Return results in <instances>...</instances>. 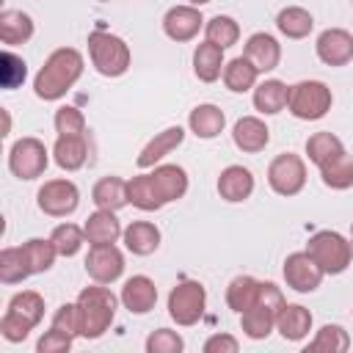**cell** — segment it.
<instances>
[{"label": "cell", "mask_w": 353, "mask_h": 353, "mask_svg": "<svg viewBox=\"0 0 353 353\" xmlns=\"http://www.w3.org/2000/svg\"><path fill=\"white\" fill-rule=\"evenodd\" d=\"M268 185L279 196H298L306 185V163L292 152H281L268 165Z\"/></svg>", "instance_id": "obj_9"}, {"label": "cell", "mask_w": 353, "mask_h": 353, "mask_svg": "<svg viewBox=\"0 0 353 353\" xmlns=\"http://www.w3.org/2000/svg\"><path fill=\"white\" fill-rule=\"evenodd\" d=\"M50 328H58L69 336H80L83 334V325H80V312H77V303H63L55 309L52 314V323Z\"/></svg>", "instance_id": "obj_44"}, {"label": "cell", "mask_w": 353, "mask_h": 353, "mask_svg": "<svg viewBox=\"0 0 353 353\" xmlns=\"http://www.w3.org/2000/svg\"><path fill=\"white\" fill-rule=\"evenodd\" d=\"M350 240H353V223H350Z\"/></svg>", "instance_id": "obj_49"}, {"label": "cell", "mask_w": 353, "mask_h": 353, "mask_svg": "<svg viewBox=\"0 0 353 353\" xmlns=\"http://www.w3.org/2000/svg\"><path fill=\"white\" fill-rule=\"evenodd\" d=\"M72 339H74V336H69V334H63V331H58V328H50V331L36 342V350H39V353H66V350L72 347Z\"/></svg>", "instance_id": "obj_46"}, {"label": "cell", "mask_w": 353, "mask_h": 353, "mask_svg": "<svg viewBox=\"0 0 353 353\" xmlns=\"http://www.w3.org/2000/svg\"><path fill=\"white\" fill-rule=\"evenodd\" d=\"M22 251H25L30 273H47L55 265V256H58L52 240H41V237H33V240L22 243Z\"/></svg>", "instance_id": "obj_38"}, {"label": "cell", "mask_w": 353, "mask_h": 353, "mask_svg": "<svg viewBox=\"0 0 353 353\" xmlns=\"http://www.w3.org/2000/svg\"><path fill=\"white\" fill-rule=\"evenodd\" d=\"M124 245L130 254L135 256H149L157 251L160 245V229L152 223V221H132L127 229H124Z\"/></svg>", "instance_id": "obj_27"}, {"label": "cell", "mask_w": 353, "mask_h": 353, "mask_svg": "<svg viewBox=\"0 0 353 353\" xmlns=\"http://www.w3.org/2000/svg\"><path fill=\"white\" fill-rule=\"evenodd\" d=\"M52 157L63 171H77L85 165L88 157V143L85 135H58L55 146H52Z\"/></svg>", "instance_id": "obj_30"}, {"label": "cell", "mask_w": 353, "mask_h": 353, "mask_svg": "<svg viewBox=\"0 0 353 353\" xmlns=\"http://www.w3.org/2000/svg\"><path fill=\"white\" fill-rule=\"evenodd\" d=\"M218 193L223 201H245L254 193V174L245 165H226L218 176Z\"/></svg>", "instance_id": "obj_21"}, {"label": "cell", "mask_w": 353, "mask_h": 353, "mask_svg": "<svg viewBox=\"0 0 353 353\" xmlns=\"http://www.w3.org/2000/svg\"><path fill=\"white\" fill-rule=\"evenodd\" d=\"M204 33H207V41H212V44H218V47L226 50V47L237 44V39H240V25H237L232 17H226V14H215L212 19H207Z\"/></svg>", "instance_id": "obj_39"}, {"label": "cell", "mask_w": 353, "mask_h": 353, "mask_svg": "<svg viewBox=\"0 0 353 353\" xmlns=\"http://www.w3.org/2000/svg\"><path fill=\"white\" fill-rule=\"evenodd\" d=\"M85 273L99 284H113L124 273V254L110 245H91L85 254Z\"/></svg>", "instance_id": "obj_13"}, {"label": "cell", "mask_w": 353, "mask_h": 353, "mask_svg": "<svg viewBox=\"0 0 353 353\" xmlns=\"http://www.w3.org/2000/svg\"><path fill=\"white\" fill-rule=\"evenodd\" d=\"M50 240H52L58 256H74V254L83 248V243H85V232H83V226H77V223H58V226L52 229Z\"/></svg>", "instance_id": "obj_40"}, {"label": "cell", "mask_w": 353, "mask_h": 353, "mask_svg": "<svg viewBox=\"0 0 353 353\" xmlns=\"http://www.w3.org/2000/svg\"><path fill=\"white\" fill-rule=\"evenodd\" d=\"M83 232H85L88 245H110V243H116L124 234V229H121V223H119V218H116L113 210H97V212H91L85 218V223H83Z\"/></svg>", "instance_id": "obj_19"}, {"label": "cell", "mask_w": 353, "mask_h": 353, "mask_svg": "<svg viewBox=\"0 0 353 353\" xmlns=\"http://www.w3.org/2000/svg\"><path fill=\"white\" fill-rule=\"evenodd\" d=\"M33 36V19L25 11L17 8H6L0 11V41L14 47V44H25Z\"/></svg>", "instance_id": "obj_32"}, {"label": "cell", "mask_w": 353, "mask_h": 353, "mask_svg": "<svg viewBox=\"0 0 353 353\" xmlns=\"http://www.w3.org/2000/svg\"><path fill=\"white\" fill-rule=\"evenodd\" d=\"M36 204L44 215L50 218H66L77 210L80 204V190L72 179H50L39 188L36 193Z\"/></svg>", "instance_id": "obj_11"}, {"label": "cell", "mask_w": 353, "mask_h": 353, "mask_svg": "<svg viewBox=\"0 0 353 353\" xmlns=\"http://www.w3.org/2000/svg\"><path fill=\"white\" fill-rule=\"evenodd\" d=\"M44 317V298L36 290H22L8 301V309L0 320V334L8 342H22Z\"/></svg>", "instance_id": "obj_3"}, {"label": "cell", "mask_w": 353, "mask_h": 353, "mask_svg": "<svg viewBox=\"0 0 353 353\" xmlns=\"http://www.w3.org/2000/svg\"><path fill=\"white\" fill-rule=\"evenodd\" d=\"M204 28V17L196 6H174L163 17V30L171 41H190Z\"/></svg>", "instance_id": "obj_15"}, {"label": "cell", "mask_w": 353, "mask_h": 353, "mask_svg": "<svg viewBox=\"0 0 353 353\" xmlns=\"http://www.w3.org/2000/svg\"><path fill=\"white\" fill-rule=\"evenodd\" d=\"M276 331L287 342H301L312 331V312L301 303H284L279 317H276Z\"/></svg>", "instance_id": "obj_22"}, {"label": "cell", "mask_w": 353, "mask_h": 353, "mask_svg": "<svg viewBox=\"0 0 353 353\" xmlns=\"http://www.w3.org/2000/svg\"><path fill=\"white\" fill-rule=\"evenodd\" d=\"M306 251L312 254V259L323 268V273H345L347 265L353 262V243L334 232V229H323V232H314L306 243Z\"/></svg>", "instance_id": "obj_5"}, {"label": "cell", "mask_w": 353, "mask_h": 353, "mask_svg": "<svg viewBox=\"0 0 353 353\" xmlns=\"http://www.w3.org/2000/svg\"><path fill=\"white\" fill-rule=\"evenodd\" d=\"M243 55L259 69V74L262 72H273L279 66V61H281V44L270 33H254V36H248Z\"/></svg>", "instance_id": "obj_20"}, {"label": "cell", "mask_w": 353, "mask_h": 353, "mask_svg": "<svg viewBox=\"0 0 353 353\" xmlns=\"http://www.w3.org/2000/svg\"><path fill=\"white\" fill-rule=\"evenodd\" d=\"M207 309V290L201 281L185 279L168 292V314L176 325H196Z\"/></svg>", "instance_id": "obj_8"}, {"label": "cell", "mask_w": 353, "mask_h": 353, "mask_svg": "<svg viewBox=\"0 0 353 353\" xmlns=\"http://www.w3.org/2000/svg\"><path fill=\"white\" fill-rule=\"evenodd\" d=\"M30 273L28 268V259H25V251L22 245H8L0 251V281L3 284H19L25 281Z\"/></svg>", "instance_id": "obj_37"}, {"label": "cell", "mask_w": 353, "mask_h": 353, "mask_svg": "<svg viewBox=\"0 0 353 353\" xmlns=\"http://www.w3.org/2000/svg\"><path fill=\"white\" fill-rule=\"evenodd\" d=\"M119 298H121V303H124L127 312H132V314H146V312H152L154 303H157V287H154V281H152L149 276H132V279L124 281Z\"/></svg>", "instance_id": "obj_18"}, {"label": "cell", "mask_w": 353, "mask_h": 353, "mask_svg": "<svg viewBox=\"0 0 353 353\" xmlns=\"http://www.w3.org/2000/svg\"><path fill=\"white\" fill-rule=\"evenodd\" d=\"M232 141L240 152H248V154H256L268 146L270 141V130L268 124L259 119V116H243L234 121L232 127Z\"/></svg>", "instance_id": "obj_16"}, {"label": "cell", "mask_w": 353, "mask_h": 353, "mask_svg": "<svg viewBox=\"0 0 353 353\" xmlns=\"http://www.w3.org/2000/svg\"><path fill=\"white\" fill-rule=\"evenodd\" d=\"M185 342L171 328H157L146 336V353H182Z\"/></svg>", "instance_id": "obj_43"}, {"label": "cell", "mask_w": 353, "mask_h": 353, "mask_svg": "<svg viewBox=\"0 0 353 353\" xmlns=\"http://www.w3.org/2000/svg\"><path fill=\"white\" fill-rule=\"evenodd\" d=\"M83 74V55L74 47H58L50 52L39 74L33 77V91L44 102L61 99Z\"/></svg>", "instance_id": "obj_1"}, {"label": "cell", "mask_w": 353, "mask_h": 353, "mask_svg": "<svg viewBox=\"0 0 353 353\" xmlns=\"http://www.w3.org/2000/svg\"><path fill=\"white\" fill-rule=\"evenodd\" d=\"M149 176H152L154 190L163 204H171L188 193V171L182 165H174V163L154 165V171H149Z\"/></svg>", "instance_id": "obj_17"}, {"label": "cell", "mask_w": 353, "mask_h": 353, "mask_svg": "<svg viewBox=\"0 0 353 353\" xmlns=\"http://www.w3.org/2000/svg\"><path fill=\"white\" fill-rule=\"evenodd\" d=\"M185 141V130L179 124L174 127H165L163 132H157L138 154V168H154V163H160L165 154H171L179 143Z\"/></svg>", "instance_id": "obj_23"}, {"label": "cell", "mask_w": 353, "mask_h": 353, "mask_svg": "<svg viewBox=\"0 0 353 353\" xmlns=\"http://www.w3.org/2000/svg\"><path fill=\"white\" fill-rule=\"evenodd\" d=\"M127 190H130V204L143 210V212H157L160 207H165L154 190V182L149 174H138L127 182Z\"/></svg>", "instance_id": "obj_36"}, {"label": "cell", "mask_w": 353, "mask_h": 353, "mask_svg": "<svg viewBox=\"0 0 353 353\" xmlns=\"http://www.w3.org/2000/svg\"><path fill=\"white\" fill-rule=\"evenodd\" d=\"M281 273H284L287 287L295 290V292H314V290L323 284V276H325L323 268L312 259L309 251H295V254H290V256L284 259Z\"/></svg>", "instance_id": "obj_12"}, {"label": "cell", "mask_w": 353, "mask_h": 353, "mask_svg": "<svg viewBox=\"0 0 353 353\" xmlns=\"http://www.w3.org/2000/svg\"><path fill=\"white\" fill-rule=\"evenodd\" d=\"M331 88L323 80H301L290 85L287 110L301 121H317L331 110Z\"/></svg>", "instance_id": "obj_7"}, {"label": "cell", "mask_w": 353, "mask_h": 353, "mask_svg": "<svg viewBox=\"0 0 353 353\" xmlns=\"http://www.w3.org/2000/svg\"><path fill=\"white\" fill-rule=\"evenodd\" d=\"M320 168V176H323V185L331 188V190H347L353 188V154H347L345 149L331 154Z\"/></svg>", "instance_id": "obj_29"}, {"label": "cell", "mask_w": 353, "mask_h": 353, "mask_svg": "<svg viewBox=\"0 0 353 353\" xmlns=\"http://www.w3.org/2000/svg\"><path fill=\"white\" fill-rule=\"evenodd\" d=\"M74 303H77L80 325H83V334L80 336H85V339H99L110 328V323L116 317V306H119L116 295L105 284H99V281L94 287L80 290V295H77Z\"/></svg>", "instance_id": "obj_2"}, {"label": "cell", "mask_w": 353, "mask_h": 353, "mask_svg": "<svg viewBox=\"0 0 353 353\" xmlns=\"http://www.w3.org/2000/svg\"><path fill=\"white\" fill-rule=\"evenodd\" d=\"M287 99H290V85L270 77V80H262L254 85V108L265 116H273V113H281L287 108Z\"/></svg>", "instance_id": "obj_26"}, {"label": "cell", "mask_w": 353, "mask_h": 353, "mask_svg": "<svg viewBox=\"0 0 353 353\" xmlns=\"http://www.w3.org/2000/svg\"><path fill=\"white\" fill-rule=\"evenodd\" d=\"M350 347V336H347V331L342 328V325H336V323H325L317 334H314V339L306 345V353L312 350V353H345Z\"/></svg>", "instance_id": "obj_35"}, {"label": "cell", "mask_w": 353, "mask_h": 353, "mask_svg": "<svg viewBox=\"0 0 353 353\" xmlns=\"http://www.w3.org/2000/svg\"><path fill=\"white\" fill-rule=\"evenodd\" d=\"M88 55H91L94 69L102 77H121L132 63V52H130L127 41L108 30L88 33Z\"/></svg>", "instance_id": "obj_4"}, {"label": "cell", "mask_w": 353, "mask_h": 353, "mask_svg": "<svg viewBox=\"0 0 353 353\" xmlns=\"http://www.w3.org/2000/svg\"><path fill=\"white\" fill-rule=\"evenodd\" d=\"M188 127H190V132H193L196 138H207V141H210V138H215V135L223 132L226 116H223V110H221L218 105L204 102V105H196V108L190 110Z\"/></svg>", "instance_id": "obj_24"}, {"label": "cell", "mask_w": 353, "mask_h": 353, "mask_svg": "<svg viewBox=\"0 0 353 353\" xmlns=\"http://www.w3.org/2000/svg\"><path fill=\"white\" fill-rule=\"evenodd\" d=\"M188 3H190V6H196V8H199V6H204V3H210V0H188Z\"/></svg>", "instance_id": "obj_48"}, {"label": "cell", "mask_w": 353, "mask_h": 353, "mask_svg": "<svg viewBox=\"0 0 353 353\" xmlns=\"http://www.w3.org/2000/svg\"><path fill=\"white\" fill-rule=\"evenodd\" d=\"M314 52L325 66H347L353 61V33L345 28H325L314 41Z\"/></svg>", "instance_id": "obj_14"}, {"label": "cell", "mask_w": 353, "mask_h": 353, "mask_svg": "<svg viewBox=\"0 0 353 353\" xmlns=\"http://www.w3.org/2000/svg\"><path fill=\"white\" fill-rule=\"evenodd\" d=\"M47 149L39 138H19L8 152V168L17 179H39L47 168Z\"/></svg>", "instance_id": "obj_10"}, {"label": "cell", "mask_w": 353, "mask_h": 353, "mask_svg": "<svg viewBox=\"0 0 353 353\" xmlns=\"http://www.w3.org/2000/svg\"><path fill=\"white\" fill-rule=\"evenodd\" d=\"M0 63H3V66H0V80H3L6 88H17V85L25 83L28 69H25V61H22L19 55H14V52H3Z\"/></svg>", "instance_id": "obj_45"}, {"label": "cell", "mask_w": 353, "mask_h": 353, "mask_svg": "<svg viewBox=\"0 0 353 353\" xmlns=\"http://www.w3.org/2000/svg\"><path fill=\"white\" fill-rule=\"evenodd\" d=\"M223 47L212 41H201L193 50V72L201 83H215L223 74Z\"/></svg>", "instance_id": "obj_25"}, {"label": "cell", "mask_w": 353, "mask_h": 353, "mask_svg": "<svg viewBox=\"0 0 353 353\" xmlns=\"http://www.w3.org/2000/svg\"><path fill=\"white\" fill-rule=\"evenodd\" d=\"M223 85L234 94H243V91H251L256 85V77H259V69L245 58V55H237L232 58L226 66H223Z\"/></svg>", "instance_id": "obj_33"}, {"label": "cell", "mask_w": 353, "mask_h": 353, "mask_svg": "<svg viewBox=\"0 0 353 353\" xmlns=\"http://www.w3.org/2000/svg\"><path fill=\"white\" fill-rule=\"evenodd\" d=\"M237 350H240V342L232 334H212L204 342V353H237Z\"/></svg>", "instance_id": "obj_47"}, {"label": "cell", "mask_w": 353, "mask_h": 353, "mask_svg": "<svg viewBox=\"0 0 353 353\" xmlns=\"http://www.w3.org/2000/svg\"><path fill=\"white\" fill-rule=\"evenodd\" d=\"M55 132L58 135H85V116L74 105H63L55 110Z\"/></svg>", "instance_id": "obj_42"}, {"label": "cell", "mask_w": 353, "mask_h": 353, "mask_svg": "<svg viewBox=\"0 0 353 353\" xmlns=\"http://www.w3.org/2000/svg\"><path fill=\"white\" fill-rule=\"evenodd\" d=\"M91 201L97 204V210H113V212H119L124 204H130L127 182L121 176H102L94 185V190H91Z\"/></svg>", "instance_id": "obj_28"}, {"label": "cell", "mask_w": 353, "mask_h": 353, "mask_svg": "<svg viewBox=\"0 0 353 353\" xmlns=\"http://www.w3.org/2000/svg\"><path fill=\"white\" fill-rule=\"evenodd\" d=\"M276 28L287 36V39H306L314 28V17L301 8V6H287L276 14Z\"/></svg>", "instance_id": "obj_34"}, {"label": "cell", "mask_w": 353, "mask_h": 353, "mask_svg": "<svg viewBox=\"0 0 353 353\" xmlns=\"http://www.w3.org/2000/svg\"><path fill=\"white\" fill-rule=\"evenodd\" d=\"M284 295L281 290L273 284V281H262V295H259V303H254L248 312L240 314V325H243V334L248 339H265L273 328H276V317L284 306Z\"/></svg>", "instance_id": "obj_6"}, {"label": "cell", "mask_w": 353, "mask_h": 353, "mask_svg": "<svg viewBox=\"0 0 353 353\" xmlns=\"http://www.w3.org/2000/svg\"><path fill=\"white\" fill-rule=\"evenodd\" d=\"M342 149H345L342 141H339L334 132H328V130L314 132V135L306 141V157H309L314 165H323L331 154H336V152H342Z\"/></svg>", "instance_id": "obj_41"}, {"label": "cell", "mask_w": 353, "mask_h": 353, "mask_svg": "<svg viewBox=\"0 0 353 353\" xmlns=\"http://www.w3.org/2000/svg\"><path fill=\"white\" fill-rule=\"evenodd\" d=\"M259 295H262V281H256L254 276H234L226 287V303L237 314H243L254 303H259Z\"/></svg>", "instance_id": "obj_31"}]
</instances>
